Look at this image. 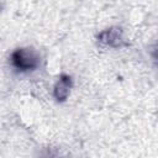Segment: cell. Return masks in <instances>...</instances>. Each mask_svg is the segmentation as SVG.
Segmentation results:
<instances>
[{
    "instance_id": "obj_1",
    "label": "cell",
    "mask_w": 158,
    "mask_h": 158,
    "mask_svg": "<svg viewBox=\"0 0 158 158\" xmlns=\"http://www.w3.org/2000/svg\"><path fill=\"white\" fill-rule=\"evenodd\" d=\"M11 64L19 72H31L38 68L40 56L32 48H17L11 53Z\"/></svg>"
},
{
    "instance_id": "obj_2",
    "label": "cell",
    "mask_w": 158,
    "mask_h": 158,
    "mask_svg": "<svg viewBox=\"0 0 158 158\" xmlns=\"http://www.w3.org/2000/svg\"><path fill=\"white\" fill-rule=\"evenodd\" d=\"M98 38L102 44L112 48H120L127 44L123 40L122 30L118 27H110L107 30H104L102 32L99 33Z\"/></svg>"
},
{
    "instance_id": "obj_3",
    "label": "cell",
    "mask_w": 158,
    "mask_h": 158,
    "mask_svg": "<svg viewBox=\"0 0 158 158\" xmlns=\"http://www.w3.org/2000/svg\"><path fill=\"white\" fill-rule=\"evenodd\" d=\"M72 88V78L67 74H62L53 88V96L57 101H65Z\"/></svg>"
},
{
    "instance_id": "obj_4",
    "label": "cell",
    "mask_w": 158,
    "mask_h": 158,
    "mask_svg": "<svg viewBox=\"0 0 158 158\" xmlns=\"http://www.w3.org/2000/svg\"><path fill=\"white\" fill-rule=\"evenodd\" d=\"M152 58H153L154 63L158 65V43L156 44V47H154V49H153V52H152Z\"/></svg>"
}]
</instances>
